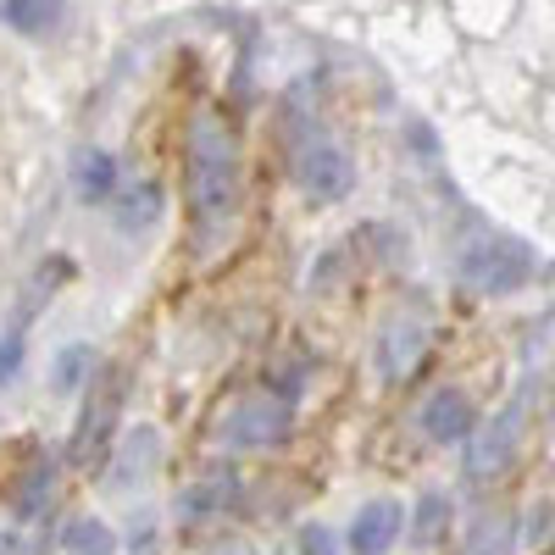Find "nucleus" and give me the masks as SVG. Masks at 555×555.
<instances>
[{"label": "nucleus", "instance_id": "8", "mask_svg": "<svg viewBox=\"0 0 555 555\" xmlns=\"http://www.w3.org/2000/svg\"><path fill=\"white\" fill-rule=\"evenodd\" d=\"M405 528V512L395 500H373V505H361L356 512V528H350V550L356 555H384Z\"/></svg>", "mask_w": 555, "mask_h": 555}, {"label": "nucleus", "instance_id": "20", "mask_svg": "<svg viewBox=\"0 0 555 555\" xmlns=\"http://www.w3.org/2000/svg\"><path fill=\"white\" fill-rule=\"evenodd\" d=\"M522 539L539 550L544 539H550V500H539V505H528V522H522Z\"/></svg>", "mask_w": 555, "mask_h": 555}, {"label": "nucleus", "instance_id": "16", "mask_svg": "<svg viewBox=\"0 0 555 555\" xmlns=\"http://www.w3.org/2000/svg\"><path fill=\"white\" fill-rule=\"evenodd\" d=\"M89 373H95V356H89V345H73V350H62V356H56V389H62V395L83 389V384H89Z\"/></svg>", "mask_w": 555, "mask_h": 555}, {"label": "nucleus", "instance_id": "4", "mask_svg": "<svg viewBox=\"0 0 555 555\" xmlns=\"http://www.w3.org/2000/svg\"><path fill=\"white\" fill-rule=\"evenodd\" d=\"M528 411H533V389L512 395V405L494 411L483 428L467 434V473L473 478H494L512 467V455L522 450V434H528Z\"/></svg>", "mask_w": 555, "mask_h": 555}, {"label": "nucleus", "instance_id": "1", "mask_svg": "<svg viewBox=\"0 0 555 555\" xmlns=\"http://www.w3.org/2000/svg\"><path fill=\"white\" fill-rule=\"evenodd\" d=\"M190 201H195V222H201L206 245L217 234H228L234 217H240L245 172H240L234 139H228V128H217V122H195V133H190Z\"/></svg>", "mask_w": 555, "mask_h": 555}, {"label": "nucleus", "instance_id": "3", "mask_svg": "<svg viewBox=\"0 0 555 555\" xmlns=\"http://www.w3.org/2000/svg\"><path fill=\"white\" fill-rule=\"evenodd\" d=\"M455 278L473 295H517L533 278V250L522 240H473L455 261Z\"/></svg>", "mask_w": 555, "mask_h": 555}, {"label": "nucleus", "instance_id": "19", "mask_svg": "<svg viewBox=\"0 0 555 555\" xmlns=\"http://www.w3.org/2000/svg\"><path fill=\"white\" fill-rule=\"evenodd\" d=\"M23 356H28V339H23V328L0 334V384H17V373H23Z\"/></svg>", "mask_w": 555, "mask_h": 555}, {"label": "nucleus", "instance_id": "14", "mask_svg": "<svg viewBox=\"0 0 555 555\" xmlns=\"http://www.w3.org/2000/svg\"><path fill=\"white\" fill-rule=\"evenodd\" d=\"M156 217H162V190H156V183H139V190H128L117 201V228H122V234H145Z\"/></svg>", "mask_w": 555, "mask_h": 555}, {"label": "nucleus", "instance_id": "6", "mask_svg": "<svg viewBox=\"0 0 555 555\" xmlns=\"http://www.w3.org/2000/svg\"><path fill=\"white\" fill-rule=\"evenodd\" d=\"M289 434V411L284 400H272V395H245L234 411L222 416V439L228 444H278Z\"/></svg>", "mask_w": 555, "mask_h": 555}, {"label": "nucleus", "instance_id": "21", "mask_svg": "<svg viewBox=\"0 0 555 555\" xmlns=\"http://www.w3.org/2000/svg\"><path fill=\"white\" fill-rule=\"evenodd\" d=\"M300 550L306 555H339V544H334V533L322 528V522H311V528H300Z\"/></svg>", "mask_w": 555, "mask_h": 555}, {"label": "nucleus", "instance_id": "18", "mask_svg": "<svg viewBox=\"0 0 555 555\" xmlns=\"http://www.w3.org/2000/svg\"><path fill=\"white\" fill-rule=\"evenodd\" d=\"M444 528H450V500H444V494H428L423 505H416V522H411V533L423 539V544H434Z\"/></svg>", "mask_w": 555, "mask_h": 555}, {"label": "nucleus", "instance_id": "2", "mask_svg": "<svg viewBox=\"0 0 555 555\" xmlns=\"http://www.w3.org/2000/svg\"><path fill=\"white\" fill-rule=\"evenodd\" d=\"M122 400H128V373H122V366H101V373L89 378L78 428L67 439V461H73V467H89V461L106 455V444H112V434L122 423Z\"/></svg>", "mask_w": 555, "mask_h": 555}, {"label": "nucleus", "instance_id": "17", "mask_svg": "<svg viewBox=\"0 0 555 555\" xmlns=\"http://www.w3.org/2000/svg\"><path fill=\"white\" fill-rule=\"evenodd\" d=\"M51 483H56V467L39 461V467L28 473V483L17 489V517H39V500H51Z\"/></svg>", "mask_w": 555, "mask_h": 555}, {"label": "nucleus", "instance_id": "7", "mask_svg": "<svg viewBox=\"0 0 555 555\" xmlns=\"http://www.w3.org/2000/svg\"><path fill=\"white\" fill-rule=\"evenodd\" d=\"M423 434L434 439V444H461L473 428H478V411H473V400L461 395V389H434L428 400H423Z\"/></svg>", "mask_w": 555, "mask_h": 555}, {"label": "nucleus", "instance_id": "9", "mask_svg": "<svg viewBox=\"0 0 555 555\" xmlns=\"http://www.w3.org/2000/svg\"><path fill=\"white\" fill-rule=\"evenodd\" d=\"M156 461H162V434H156V428H133V439L117 450V473H112V489L145 483Z\"/></svg>", "mask_w": 555, "mask_h": 555}, {"label": "nucleus", "instance_id": "12", "mask_svg": "<svg viewBox=\"0 0 555 555\" xmlns=\"http://www.w3.org/2000/svg\"><path fill=\"white\" fill-rule=\"evenodd\" d=\"M62 7L67 0H7V7H0V23H12L17 34L39 39V34H51L62 23Z\"/></svg>", "mask_w": 555, "mask_h": 555}, {"label": "nucleus", "instance_id": "5", "mask_svg": "<svg viewBox=\"0 0 555 555\" xmlns=\"http://www.w3.org/2000/svg\"><path fill=\"white\" fill-rule=\"evenodd\" d=\"M295 178H300V190L311 201H345L350 195V183H356V167L339 145H328V139H317V145L300 151L295 162Z\"/></svg>", "mask_w": 555, "mask_h": 555}, {"label": "nucleus", "instance_id": "13", "mask_svg": "<svg viewBox=\"0 0 555 555\" xmlns=\"http://www.w3.org/2000/svg\"><path fill=\"white\" fill-rule=\"evenodd\" d=\"M62 550L67 555H117V533L101 517H73L62 528Z\"/></svg>", "mask_w": 555, "mask_h": 555}, {"label": "nucleus", "instance_id": "11", "mask_svg": "<svg viewBox=\"0 0 555 555\" xmlns=\"http://www.w3.org/2000/svg\"><path fill=\"white\" fill-rule=\"evenodd\" d=\"M73 190H78V201H112V190H117L112 156H106V151H78V162H73Z\"/></svg>", "mask_w": 555, "mask_h": 555}, {"label": "nucleus", "instance_id": "10", "mask_svg": "<svg viewBox=\"0 0 555 555\" xmlns=\"http://www.w3.org/2000/svg\"><path fill=\"white\" fill-rule=\"evenodd\" d=\"M416 356H423V328L416 322H389L384 328V345H378V366H384V378H405Z\"/></svg>", "mask_w": 555, "mask_h": 555}, {"label": "nucleus", "instance_id": "15", "mask_svg": "<svg viewBox=\"0 0 555 555\" xmlns=\"http://www.w3.org/2000/svg\"><path fill=\"white\" fill-rule=\"evenodd\" d=\"M461 555H512V517H500V512L478 517L467 544H461Z\"/></svg>", "mask_w": 555, "mask_h": 555}]
</instances>
